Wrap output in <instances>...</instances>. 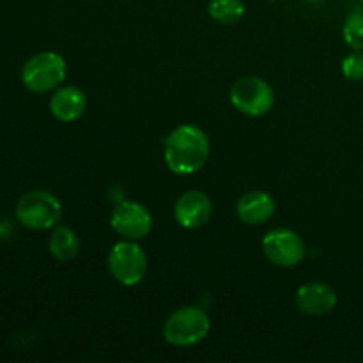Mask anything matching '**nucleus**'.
Returning <instances> with one entry per match:
<instances>
[{
    "label": "nucleus",
    "mask_w": 363,
    "mask_h": 363,
    "mask_svg": "<svg viewBox=\"0 0 363 363\" xmlns=\"http://www.w3.org/2000/svg\"><path fill=\"white\" fill-rule=\"evenodd\" d=\"M209 149V138L201 128L194 124H181L167 135L163 158L174 174L188 176L199 172L206 165Z\"/></svg>",
    "instance_id": "1"
},
{
    "label": "nucleus",
    "mask_w": 363,
    "mask_h": 363,
    "mask_svg": "<svg viewBox=\"0 0 363 363\" xmlns=\"http://www.w3.org/2000/svg\"><path fill=\"white\" fill-rule=\"evenodd\" d=\"M211 321L206 311L195 305H186L167 318L163 325V339L170 346L190 347L202 342L209 335Z\"/></svg>",
    "instance_id": "2"
},
{
    "label": "nucleus",
    "mask_w": 363,
    "mask_h": 363,
    "mask_svg": "<svg viewBox=\"0 0 363 363\" xmlns=\"http://www.w3.org/2000/svg\"><path fill=\"white\" fill-rule=\"evenodd\" d=\"M14 213L25 229L48 230L59 225L62 218V204L52 191L32 190L18 199Z\"/></svg>",
    "instance_id": "3"
},
{
    "label": "nucleus",
    "mask_w": 363,
    "mask_h": 363,
    "mask_svg": "<svg viewBox=\"0 0 363 363\" xmlns=\"http://www.w3.org/2000/svg\"><path fill=\"white\" fill-rule=\"evenodd\" d=\"M67 64L55 52H39L21 67V82L34 94L52 92L66 80Z\"/></svg>",
    "instance_id": "4"
},
{
    "label": "nucleus",
    "mask_w": 363,
    "mask_h": 363,
    "mask_svg": "<svg viewBox=\"0 0 363 363\" xmlns=\"http://www.w3.org/2000/svg\"><path fill=\"white\" fill-rule=\"evenodd\" d=\"M108 269L121 286H137L147 273V255L137 241H119L108 254Z\"/></svg>",
    "instance_id": "5"
},
{
    "label": "nucleus",
    "mask_w": 363,
    "mask_h": 363,
    "mask_svg": "<svg viewBox=\"0 0 363 363\" xmlns=\"http://www.w3.org/2000/svg\"><path fill=\"white\" fill-rule=\"evenodd\" d=\"M230 103L238 112L248 117L266 116L273 108L275 92L272 85L259 77H243L230 89Z\"/></svg>",
    "instance_id": "6"
},
{
    "label": "nucleus",
    "mask_w": 363,
    "mask_h": 363,
    "mask_svg": "<svg viewBox=\"0 0 363 363\" xmlns=\"http://www.w3.org/2000/svg\"><path fill=\"white\" fill-rule=\"evenodd\" d=\"M262 252L266 259L279 268H294L307 254L305 241L291 229H273L262 238Z\"/></svg>",
    "instance_id": "7"
},
{
    "label": "nucleus",
    "mask_w": 363,
    "mask_h": 363,
    "mask_svg": "<svg viewBox=\"0 0 363 363\" xmlns=\"http://www.w3.org/2000/svg\"><path fill=\"white\" fill-rule=\"evenodd\" d=\"M110 227L124 240H142L152 230V215L145 206L124 201L116 206L110 216Z\"/></svg>",
    "instance_id": "8"
},
{
    "label": "nucleus",
    "mask_w": 363,
    "mask_h": 363,
    "mask_svg": "<svg viewBox=\"0 0 363 363\" xmlns=\"http://www.w3.org/2000/svg\"><path fill=\"white\" fill-rule=\"evenodd\" d=\"M213 202L197 190L186 191L174 204V218L184 229H201L211 220Z\"/></svg>",
    "instance_id": "9"
},
{
    "label": "nucleus",
    "mask_w": 363,
    "mask_h": 363,
    "mask_svg": "<svg viewBox=\"0 0 363 363\" xmlns=\"http://www.w3.org/2000/svg\"><path fill=\"white\" fill-rule=\"evenodd\" d=\"M337 305V294L328 284L308 282L296 291V307L307 315H325Z\"/></svg>",
    "instance_id": "10"
},
{
    "label": "nucleus",
    "mask_w": 363,
    "mask_h": 363,
    "mask_svg": "<svg viewBox=\"0 0 363 363\" xmlns=\"http://www.w3.org/2000/svg\"><path fill=\"white\" fill-rule=\"evenodd\" d=\"M87 108V98L84 91L74 85L57 89L50 98V112L60 123H74L84 116Z\"/></svg>",
    "instance_id": "11"
},
{
    "label": "nucleus",
    "mask_w": 363,
    "mask_h": 363,
    "mask_svg": "<svg viewBox=\"0 0 363 363\" xmlns=\"http://www.w3.org/2000/svg\"><path fill=\"white\" fill-rule=\"evenodd\" d=\"M275 199L261 190L245 194L236 204V215L247 225H261L275 215Z\"/></svg>",
    "instance_id": "12"
},
{
    "label": "nucleus",
    "mask_w": 363,
    "mask_h": 363,
    "mask_svg": "<svg viewBox=\"0 0 363 363\" xmlns=\"http://www.w3.org/2000/svg\"><path fill=\"white\" fill-rule=\"evenodd\" d=\"M48 250L59 262H69L80 254V240L67 225H55L48 241Z\"/></svg>",
    "instance_id": "13"
},
{
    "label": "nucleus",
    "mask_w": 363,
    "mask_h": 363,
    "mask_svg": "<svg viewBox=\"0 0 363 363\" xmlns=\"http://www.w3.org/2000/svg\"><path fill=\"white\" fill-rule=\"evenodd\" d=\"M208 13L216 23L234 25L243 18L245 4L243 0H211Z\"/></svg>",
    "instance_id": "14"
},
{
    "label": "nucleus",
    "mask_w": 363,
    "mask_h": 363,
    "mask_svg": "<svg viewBox=\"0 0 363 363\" xmlns=\"http://www.w3.org/2000/svg\"><path fill=\"white\" fill-rule=\"evenodd\" d=\"M344 39H346L347 46L354 52H362L363 50V9H353L347 14L346 21H344L342 28Z\"/></svg>",
    "instance_id": "15"
},
{
    "label": "nucleus",
    "mask_w": 363,
    "mask_h": 363,
    "mask_svg": "<svg viewBox=\"0 0 363 363\" xmlns=\"http://www.w3.org/2000/svg\"><path fill=\"white\" fill-rule=\"evenodd\" d=\"M342 73L347 80H363V50L362 52H353L342 60Z\"/></svg>",
    "instance_id": "16"
},
{
    "label": "nucleus",
    "mask_w": 363,
    "mask_h": 363,
    "mask_svg": "<svg viewBox=\"0 0 363 363\" xmlns=\"http://www.w3.org/2000/svg\"><path fill=\"white\" fill-rule=\"evenodd\" d=\"M360 4H362V9H363V0H360Z\"/></svg>",
    "instance_id": "17"
}]
</instances>
